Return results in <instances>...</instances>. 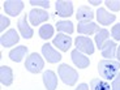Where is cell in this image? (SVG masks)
I'll return each instance as SVG.
<instances>
[{
	"label": "cell",
	"mask_w": 120,
	"mask_h": 90,
	"mask_svg": "<svg viewBox=\"0 0 120 90\" xmlns=\"http://www.w3.org/2000/svg\"><path fill=\"white\" fill-rule=\"evenodd\" d=\"M3 8L7 15L16 17L24 9V1H21V0H7V1H4Z\"/></svg>",
	"instance_id": "5"
},
{
	"label": "cell",
	"mask_w": 120,
	"mask_h": 90,
	"mask_svg": "<svg viewBox=\"0 0 120 90\" xmlns=\"http://www.w3.org/2000/svg\"><path fill=\"white\" fill-rule=\"evenodd\" d=\"M52 43H54V46H56L59 50H61V51H68L69 48H71V46H72V39L69 38L67 34L59 33L54 38Z\"/></svg>",
	"instance_id": "10"
},
{
	"label": "cell",
	"mask_w": 120,
	"mask_h": 90,
	"mask_svg": "<svg viewBox=\"0 0 120 90\" xmlns=\"http://www.w3.org/2000/svg\"><path fill=\"white\" fill-rule=\"evenodd\" d=\"M111 90H120V71H119V73L116 75V77L112 80Z\"/></svg>",
	"instance_id": "28"
},
{
	"label": "cell",
	"mask_w": 120,
	"mask_h": 90,
	"mask_svg": "<svg viewBox=\"0 0 120 90\" xmlns=\"http://www.w3.org/2000/svg\"><path fill=\"white\" fill-rule=\"evenodd\" d=\"M71 57H72L73 64H75L76 67H78V68H87V67L90 65V60L87 59L82 52L78 51L77 48L71 52Z\"/></svg>",
	"instance_id": "11"
},
{
	"label": "cell",
	"mask_w": 120,
	"mask_h": 90,
	"mask_svg": "<svg viewBox=\"0 0 120 90\" xmlns=\"http://www.w3.org/2000/svg\"><path fill=\"white\" fill-rule=\"evenodd\" d=\"M75 90H89V85L85 84V82H84V84H80Z\"/></svg>",
	"instance_id": "29"
},
{
	"label": "cell",
	"mask_w": 120,
	"mask_h": 90,
	"mask_svg": "<svg viewBox=\"0 0 120 90\" xmlns=\"http://www.w3.org/2000/svg\"><path fill=\"white\" fill-rule=\"evenodd\" d=\"M78 33L81 34H94V33H98L99 26L95 24V22H91V21H84V22H78V26H77Z\"/></svg>",
	"instance_id": "14"
},
{
	"label": "cell",
	"mask_w": 120,
	"mask_h": 90,
	"mask_svg": "<svg viewBox=\"0 0 120 90\" xmlns=\"http://www.w3.org/2000/svg\"><path fill=\"white\" fill-rule=\"evenodd\" d=\"M17 27H18V30H20V33H21L22 38H25V39L33 38L34 31H33V29L29 26V24H27L26 15L20 17V20H18V22H17Z\"/></svg>",
	"instance_id": "12"
},
{
	"label": "cell",
	"mask_w": 120,
	"mask_h": 90,
	"mask_svg": "<svg viewBox=\"0 0 120 90\" xmlns=\"http://www.w3.org/2000/svg\"><path fill=\"white\" fill-rule=\"evenodd\" d=\"M26 54H27L26 46H18V47L12 48V50L9 51V59L12 60V61H15V63H20Z\"/></svg>",
	"instance_id": "19"
},
{
	"label": "cell",
	"mask_w": 120,
	"mask_h": 90,
	"mask_svg": "<svg viewBox=\"0 0 120 90\" xmlns=\"http://www.w3.org/2000/svg\"><path fill=\"white\" fill-rule=\"evenodd\" d=\"M106 7H108L114 12H119L120 11V0H107L106 1Z\"/></svg>",
	"instance_id": "24"
},
{
	"label": "cell",
	"mask_w": 120,
	"mask_h": 90,
	"mask_svg": "<svg viewBox=\"0 0 120 90\" xmlns=\"http://www.w3.org/2000/svg\"><path fill=\"white\" fill-rule=\"evenodd\" d=\"M108 35H110L108 30H106V29H101V30H99L98 33L95 34V45H97V47L102 48L103 45L108 41Z\"/></svg>",
	"instance_id": "21"
},
{
	"label": "cell",
	"mask_w": 120,
	"mask_h": 90,
	"mask_svg": "<svg viewBox=\"0 0 120 90\" xmlns=\"http://www.w3.org/2000/svg\"><path fill=\"white\" fill-rule=\"evenodd\" d=\"M9 24H11L9 18L5 17L4 15H0V31H4V29L9 26Z\"/></svg>",
	"instance_id": "25"
},
{
	"label": "cell",
	"mask_w": 120,
	"mask_h": 90,
	"mask_svg": "<svg viewBox=\"0 0 120 90\" xmlns=\"http://www.w3.org/2000/svg\"><path fill=\"white\" fill-rule=\"evenodd\" d=\"M76 18L78 20V22H84V21H91L94 18V12L89 7L82 5L78 8L77 13H76Z\"/></svg>",
	"instance_id": "18"
},
{
	"label": "cell",
	"mask_w": 120,
	"mask_h": 90,
	"mask_svg": "<svg viewBox=\"0 0 120 90\" xmlns=\"http://www.w3.org/2000/svg\"><path fill=\"white\" fill-rule=\"evenodd\" d=\"M54 26L52 25H50V24H45V25H42V26L39 27V37L42 39H50V38H52L54 37Z\"/></svg>",
	"instance_id": "22"
},
{
	"label": "cell",
	"mask_w": 120,
	"mask_h": 90,
	"mask_svg": "<svg viewBox=\"0 0 120 90\" xmlns=\"http://www.w3.org/2000/svg\"><path fill=\"white\" fill-rule=\"evenodd\" d=\"M97 20H98V22L101 25L107 26V25L112 24V22L116 20V16L111 15V13H108L105 8H102V7H101V8H98V11H97Z\"/></svg>",
	"instance_id": "13"
},
{
	"label": "cell",
	"mask_w": 120,
	"mask_h": 90,
	"mask_svg": "<svg viewBox=\"0 0 120 90\" xmlns=\"http://www.w3.org/2000/svg\"><path fill=\"white\" fill-rule=\"evenodd\" d=\"M116 43L114 42V41H110L108 39L107 42L103 45V47L101 48V52H102V56L106 57V59L111 60L114 59V57H116Z\"/></svg>",
	"instance_id": "16"
},
{
	"label": "cell",
	"mask_w": 120,
	"mask_h": 90,
	"mask_svg": "<svg viewBox=\"0 0 120 90\" xmlns=\"http://www.w3.org/2000/svg\"><path fill=\"white\" fill-rule=\"evenodd\" d=\"M0 82L4 86H11L13 82V72L12 68H9L7 65L0 67Z\"/></svg>",
	"instance_id": "17"
},
{
	"label": "cell",
	"mask_w": 120,
	"mask_h": 90,
	"mask_svg": "<svg viewBox=\"0 0 120 90\" xmlns=\"http://www.w3.org/2000/svg\"><path fill=\"white\" fill-rule=\"evenodd\" d=\"M57 73L60 80L68 86H73L78 81V72L72 67H69L68 64H60L57 68Z\"/></svg>",
	"instance_id": "2"
},
{
	"label": "cell",
	"mask_w": 120,
	"mask_h": 90,
	"mask_svg": "<svg viewBox=\"0 0 120 90\" xmlns=\"http://www.w3.org/2000/svg\"><path fill=\"white\" fill-rule=\"evenodd\" d=\"M27 18H29V21L31 22L33 26H38L42 22L47 21L50 18V16H48L47 11H45V9H31L29 12Z\"/></svg>",
	"instance_id": "6"
},
{
	"label": "cell",
	"mask_w": 120,
	"mask_h": 90,
	"mask_svg": "<svg viewBox=\"0 0 120 90\" xmlns=\"http://www.w3.org/2000/svg\"><path fill=\"white\" fill-rule=\"evenodd\" d=\"M42 55L45 56V59L47 60L48 63H51V64H56L57 61L61 60V55L50 43H45L42 46Z\"/></svg>",
	"instance_id": "8"
},
{
	"label": "cell",
	"mask_w": 120,
	"mask_h": 90,
	"mask_svg": "<svg viewBox=\"0 0 120 90\" xmlns=\"http://www.w3.org/2000/svg\"><path fill=\"white\" fill-rule=\"evenodd\" d=\"M116 59H117V61H120V46L116 50Z\"/></svg>",
	"instance_id": "31"
},
{
	"label": "cell",
	"mask_w": 120,
	"mask_h": 90,
	"mask_svg": "<svg viewBox=\"0 0 120 90\" xmlns=\"http://www.w3.org/2000/svg\"><path fill=\"white\" fill-rule=\"evenodd\" d=\"M18 41H20V38H18V34L15 29H9L5 34H3V35L0 37V43L5 48H9V47H12V46H15Z\"/></svg>",
	"instance_id": "9"
},
{
	"label": "cell",
	"mask_w": 120,
	"mask_h": 90,
	"mask_svg": "<svg viewBox=\"0 0 120 90\" xmlns=\"http://www.w3.org/2000/svg\"><path fill=\"white\" fill-rule=\"evenodd\" d=\"M90 4H91V5H99V4H101V0H91Z\"/></svg>",
	"instance_id": "30"
},
{
	"label": "cell",
	"mask_w": 120,
	"mask_h": 90,
	"mask_svg": "<svg viewBox=\"0 0 120 90\" xmlns=\"http://www.w3.org/2000/svg\"><path fill=\"white\" fill-rule=\"evenodd\" d=\"M55 11L60 17H71L73 15V3L65 0H57L55 3Z\"/></svg>",
	"instance_id": "7"
},
{
	"label": "cell",
	"mask_w": 120,
	"mask_h": 90,
	"mask_svg": "<svg viewBox=\"0 0 120 90\" xmlns=\"http://www.w3.org/2000/svg\"><path fill=\"white\" fill-rule=\"evenodd\" d=\"M75 45H76V48H77L80 52H82V54L91 55L95 51L93 41L90 38H87V37H84V35L77 37V38L75 39Z\"/></svg>",
	"instance_id": "4"
},
{
	"label": "cell",
	"mask_w": 120,
	"mask_h": 90,
	"mask_svg": "<svg viewBox=\"0 0 120 90\" xmlns=\"http://www.w3.org/2000/svg\"><path fill=\"white\" fill-rule=\"evenodd\" d=\"M30 4L31 5H38V7H43V8H47L50 7V1L48 0H30Z\"/></svg>",
	"instance_id": "26"
},
{
	"label": "cell",
	"mask_w": 120,
	"mask_h": 90,
	"mask_svg": "<svg viewBox=\"0 0 120 90\" xmlns=\"http://www.w3.org/2000/svg\"><path fill=\"white\" fill-rule=\"evenodd\" d=\"M90 90H110V85L103 80H91L90 81Z\"/></svg>",
	"instance_id": "23"
},
{
	"label": "cell",
	"mask_w": 120,
	"mask_h": 90,
	"mask_svg": "<svg viewBox=\"0 0 120 90\" xmlns=\"http://www.w3.org/2000/svg\"><path fill=\"white\" fill-rule=\"evenodd\" d=\"M45 67V60L42 59V56L37 52L30 54L26 59L25 63V68L29 71L30 73H39Z\"/></svg>",
	"instance_id": "3"
},
{
	"label": "cell",
	"mask_w": 120,
	"mask_h": 90,
	"mask_svg": "<svg viewBox=\"0 0 120 90\" xmlns=\"http://www.w3.org/2000/svg\"><path fill=\"white\" fill-rule=\"evenodd\" d=\"M43 84L47 87V90H56L57 87V77L54 71H46L43 72Z\"/></svg>",
	"instance_id": "15"
},
{
	"label": "cell",
	"mask_w": 120,
	"mask_h": 90,
	"mask_svg": "<svg viewBox=\"0 0 120 90\" xmlns=\"http://www.w3.org/2000/svg\"><path fill=\"white\" fill-rule=\"evenodd\" d=\"M111 35L115 41H120V24H116L111 29Z\"/></svg>",
	"instance_id": "27"
},
{
	"label": "cell",
	"mask_w": 120,
	"mask_h": 90,
	"mask_svg": "<svg viewBox=\"0 0 120 90\" xmlns=\"http://www.w3.org/2000/svg\"><path fill=\"white\" fill-rule=\"evenodd\" d=\"M120 71V61L117 60H101L98 63V72L99 76L105 80V81H110L116 77V75Z\"/></svg>",
	"instance_id": "1"
},
{
	"label": "cell",
	"mask_w": 120,
	"mask_h": 90,
	"mask_svg": "<svg viewBox=\"0 0 120 90\" xmlns=\"http://www.w3.org/2000/svg\"><path fill=\"white\" fill-rule=\"evenodd\" d=\"M56 29L60 33H65L67 35L68 34H72L75 31V27H73V24L71 21H57L56 22Z\"/></svg>",
	"instance_id": "20"
}]
</instances>
